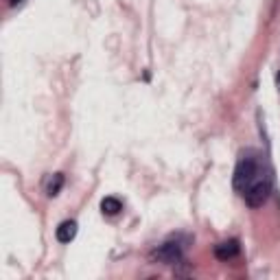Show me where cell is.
I'll use <instances>...</instances> for the list:
<instances>
[{"instance_id": "obj_6", "label": "cell", "mask_w": 280, "mask_h": 280, "mask_svg": "<svg viewBox=\"0 0 280 280\" xmlns=\"http://www.w3.org/2000/svg\"><path fill=\"white\" fill-rule=\"evenodd\" d=\"M101 210H103V215L114 217L123 210V204H121V199H116V197H105V199L101 202Z\"/></svg>"}, {"instance_id": "obj_2", "label": "cell", "mask_w": 280, "mask_h": 280, "mask_svg": "<svg viewBox=\"0 0 280 280\" xmlns=\"http://www.w3.org/2000/svg\"><path fill=\"white\" fill-rule=\"evenodd\" d=\"M153 258L167 263V265H173V263H177L182 258V248H179L177 243H164L153 252Z\"/></svg>"}, {"instance_id": "obj_8", "label": "cell", "mask_w": 280, "mask_h": 280, "mask_svg": "<svg viewBox=\"0 0 280 280\" xmlns=\"http://www.w3.org/2000/svg\"><path fill=\"white\" fill-rule=\"evenodd\" d=\"M18 3H22V0H11V7H15V5H18Z\"/></svg>"}, {"instance_id": "obj_1", "label": "cell", "mask_w": 280, "mask_h": 280, "mask_svg": "<svg viewBox=\"0 0 280 280\" xmlns=\"http://www.w3.org/2000/svg\"><path fill=\"white\" fill-rule=\"evenodd\" d=\"M234 188L250 206H263L271 193V171L256 151H245L234 169Z\"/></svg>"}, {"instance_id": "obj_3", "label": "cell", "mask_w": 280, "mask_h": 280, "mask_svg": "<svg viewBox=\"0 0 280 280\" xmlns=\"http://www.w3.org/2000/svg\"><path fill=\"white\" fill-rule=\"evenodd\" d=\"M236 254H238V243L236 241H224V243L215 245V256L219 261H230V258H234Z\"/></svg>"}, {"instance_id": "obj_4", "label": "cell", "mask_w": 280, "mask_h": 280, "mask_svg": "<svg viewBox=\"0 0 280 280\" xmlns=\"http://www.w3.org/2000/svg\"><path fill=\"white\" fill-rule=\"evenodd\" d=\"M77 234V224L75 221H64V224H59V228H57V241L59 243H70L72 238H75Z\"/></svg>"}, {"instance_id": "obj_5", "label": "cell", "mask_w": 280, "mask_h": 280, "mask_svg": "<svg viewBox=\"0 0 280 280\" xmlns=\"http://www.w3.org/2000/svg\"><path fill=\"white\" fill-rule=\"evenodd\" d=\"M62 188H64V175H62V173H53V175L48 177V182H46V195L48 197H57Z\"/></svg>"}, {"instance_id": "obj_7", "label": "cell", "mask_w": 280, "mask_h": 280, "mask_svg": "<svg viewBox=\"0 0 280 280\" xmlns=\"http://www.w3.org/2000/svg\"><path fill=\"white\" fill-rule=\"evenodd\" d=\"M276 86H278V90H280V72L276 75Z\"/></svg>"}]
</instances>
